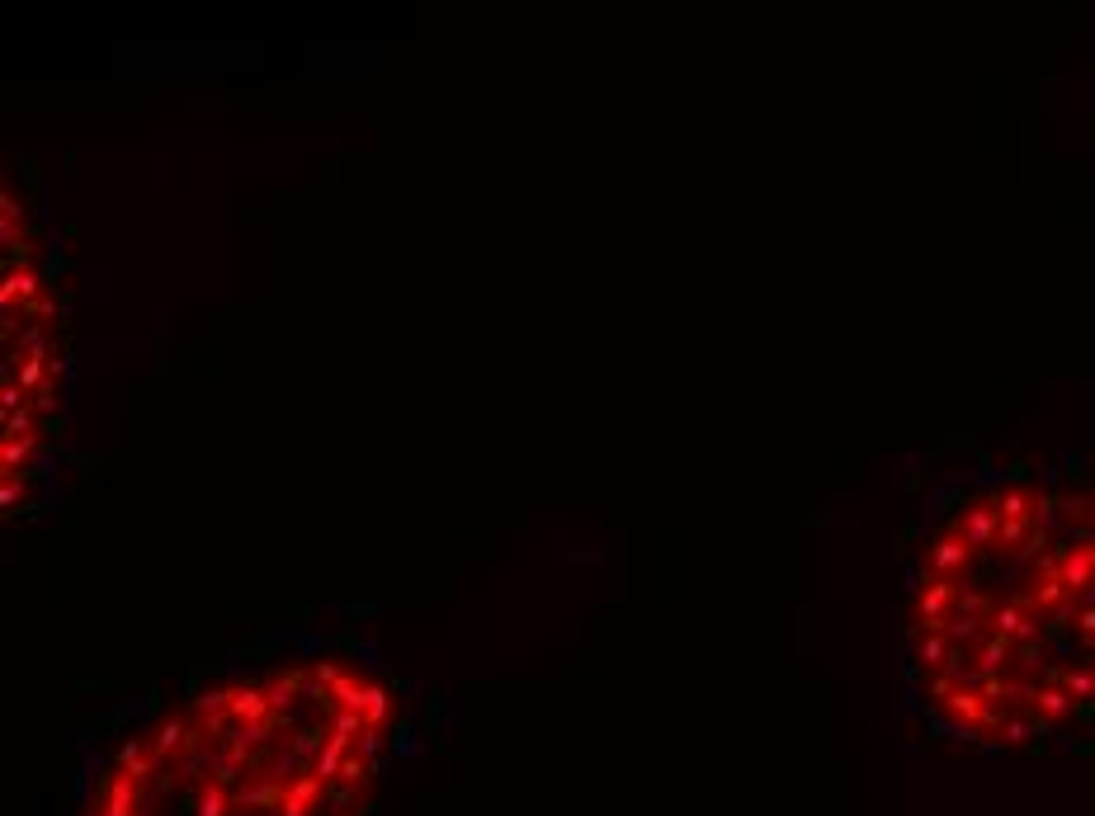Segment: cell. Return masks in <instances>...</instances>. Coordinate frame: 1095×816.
<instances>
[{"label": "cell", "mask_w": 1095, "mask_h": 816, "mask_svg": "<svg viewBox=\"0 0 1095 816\" xmlns=\"http://www.w3.org/2000/svg\"><path fill=\"white\" fill-rule=\"evenodd\" d=\"M1095 694V675L1091 671H1067V698H1091Z\"/></svg>", "instance_id": "6da1fadb"}]
</instances>
